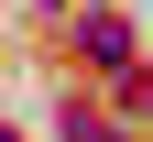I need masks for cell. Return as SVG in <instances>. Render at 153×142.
I'll list each match as a JSON object with an SVG mask.
<instances>
[{"label":"cell","mask_w":153,"mask_h":142,"mask_svg":"<svg viewBox=\"0 0 153 142\" xmlns=\"http://www.w3.org/2000/svg\"><path fill=\"white\" fill-rule=\"evenodd\" d=\"M76 44H88V66H131V33L109 22V11H88V22H76Z\"/></svg>","instance_id":"6da1fadb"},{"label":"cell","mask_w":153,"mask_h":142,"mask_svg":"<svg viewBox=\"0 0 153 142\" xmlns=\"http://www.w3.org/2000/svg\"><path fill=\"white\" fill-rule=\"evenodd\" d=\"M66 142H120V131H109L99 109H66Z\"/></svg>","instance_id":"7a4b0ae2"},{"label":"cell","mask_w":153,"mask_h":142,"mask_svg":"<svg viewBox=\"0 0 153 142\" xmlns=\"http://www.w3.org/2000/svg\"><path fill=\"white\" fill-rule=\"evenodd\" d=\"M0 142H11V131H0Z\"/></svg>","instance_id":"3957f363"}]
</instances>
